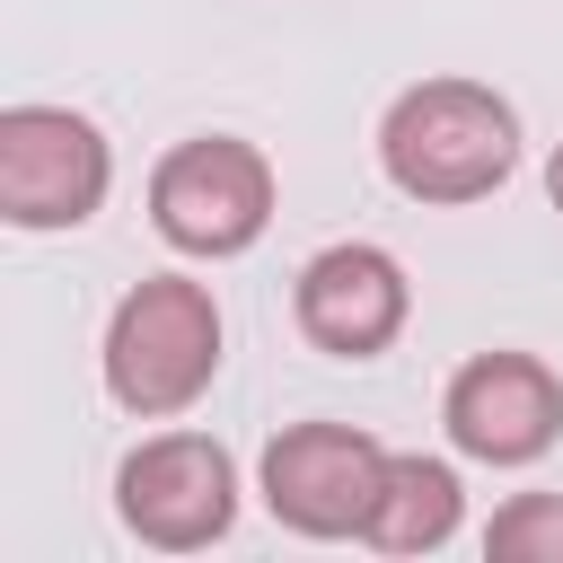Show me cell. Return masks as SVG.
Masks as SVG:
<instances>
[{"label": "cell", "mask_w": 563, "mask_h": 563, "mask_svg": "<svg viewBox=\"0 0 563 563\" xmlns=\"http://www.w3.org/2000/svg\"><path fill=\"white\" fill-rule=\"evenodd\" d=\"M114 510L141 545L158 554H194L211 537H229L238 519V466L211 431H158L114 466Z\"/></svg>", "instance_id": "obj_4"}, {"label": "cell", "mask_w": 563, "mask_h": 563, "mask_svg": "<svg viewBox=\"0 0 563 563\" xmlns=\"http://www.w3.org/2000/svg\"><path fill=\"white\" fill-rule=\"evenodd\" d=\"M457 466L449 457H422V449H387V475H378V510H369V545L378 554H431L457 537Z\"/></svg>", "instance_id": "obj_9"}, {"label": "cell", "mask_w": 563, "mask_h": 563, "mask_svg": "<svg viewBox=\"0 0 563 563\" xmlns=\"http://www.w3.org/2000/svg\"><path fill=\"white\" fill-rule=\"evenodd\" d=\"M440 422H449L457 457H475V466H528L563 431V378L537 352H475L449 378Z\"/></svg>", "instance_id": "obj_7"}, {"label": "cell", "mask_w": 563, "mask_h": 563, "mask_svg": "<svg viewBox=\"0 0 563 563\" xmlns=\"http://www.w3.org/2000/svg\"><path fill=\"white\" fill-rule=\"evenodd\" d=\"M378 167L405 202H484L519 167V114L484 79H413L378 123Z\"/></svg>", "instance_id": "obj_1"}, {"label": "cell", "mask_w": 563, "mask_h": 563, "mask_svg": "<svg viewBox=\"0 0 563 563\" xmlns=\"http://www.w3.org/2000/svg\"><path fill=\"white\" fill-rule=\"evenodd\" d=\"M114 185V150L70 106H9L0 114V211L18 229H79Z\"/></svg>", "instance_id": "obj_5"}, {"label": "cell", "mask_w": 563, "mask_h": 563, "mask_svg": "<svg viewBox=\"0 0 563 563\" xmlns=\"http://www.w3.org/2000/svg\"><path fill=\"white\" fill-rule=\"evenodd\" d=\"M150 220L176 255H246L273 220V158L238 132H194L150 167Z\"/></svg>", "instance_id": "obj_3"}, {"label": "cell", "mask_w": 563, "mask_h": 563, "mask_svg": "<svg viewBox=\"0 0 563 563\" xmlns=\"http://www.w3.org/2000/svg\"><path fill=\"white\" fill-rule=\"evenodd\" d=\"M387 449L352 422H290L264 449V510L299 537H361L378 510Z\"/></svg>", "instance_id": "obj_6"}, {"label": "cell", "mask_w": 563, "mask_h": 563, "mask_svg": "<svg viewBox=\"0 0 563 563\" xmlns=\"http://www.w3.org/2000/svg\"><path fill=\"white\" fill-rule=\"evenodd\" d=\"M493 563H563V493H510L484 528Z\"/></svg>", "instance_id": "obj_10"}, {"label": "cell", "mask_w": 563, "mask_h": 563, "mask_svg": "<svg viewBox=\"0 0 563 563\" xmlns=\"http://www.w3.org/2000/svg\"><path fill=\"white\" fill-rule=\"evenodd\" d=\"M220 378V308L185 273H150L106 317V396L141 422L185 413Z\"/></svg>", "instance_id": "obj_2"}, {"label": "cell", "mask_w": 563, "mask_h": 563, "mask_svg": "<svg viewBox=\"0 0 563 563\" xmlns=\"http://www.w3.org/2000/svg\"><path fill=\"white\" fill-rule=\"evenodd\" d=\"M290 308H299V334H308L317 352L369 361V352H387V343L405 334L413 282H405V264H396L387 246L343 238V246H325V255L299 264V299H290Z\"/></svg>", "instance_id": "obj_8"}, {"label": "cell", "mask_w": 563, "mask_h": 563, "mask_svg": "<svg viewBox=\"0 0 563 563\" xmlns=\"http://www.w3.org/2000/svg\"><path fill=\"white\" fill-rule=\"evenodd\" d=\"M545 202L563 211V141H554V158H545Z\"/></svg>", "instance_id": "obj_11"}]
</instances>
